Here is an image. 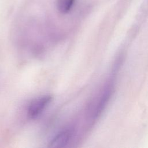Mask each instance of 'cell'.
I'll return each mask as SVG.
<instances>
[{
    "label": "cell",
    "mask_w": 148,
    "mask_h": 148,
    "mask_svg": "<svg viewBox=\"0 0 148 148\" xmlns=\"http://www.w3.org/2000/svg\"><path fill=\"white\" fill-rule=\"evenodd\" d=\"M51 97L49 95H42L34 99L27 108L28 116L31 119L38 117L51 102Z\"/></svg>",
    "instance_id": "obj_1"
},
{
    "label": "cell",
    "mask_w": 148,
    "mask_h": 148,
    "mask_svg": "<svg viewBox=\"0 0 148 148\" xmlns=\"http://www.w3.org/2000/svg\"><path fill=\"white\" fill-rule=\"evenodd\" d=\"M75 0H57L56 5L58 10L61 13H68L72 8Z\"/></svg>",
    "instance_id": "obj_3"
},
{
    "label": "cell",
    "mask_w": 148,
    "mask_h": 148,
    "mask_svg": "<svg viewBox=\"0 0 148 148\" xmlns=\"http://www.w3.org/2000/svg\"><path fill=\"white\" fill-rule=\"evenodd\" d=\"M70 130H64L57 134L50 141L49 146L53 148H60L66 146L72 137Z\"/></svg>",
    "instance_id": "obj_2"
}]
</instances>
